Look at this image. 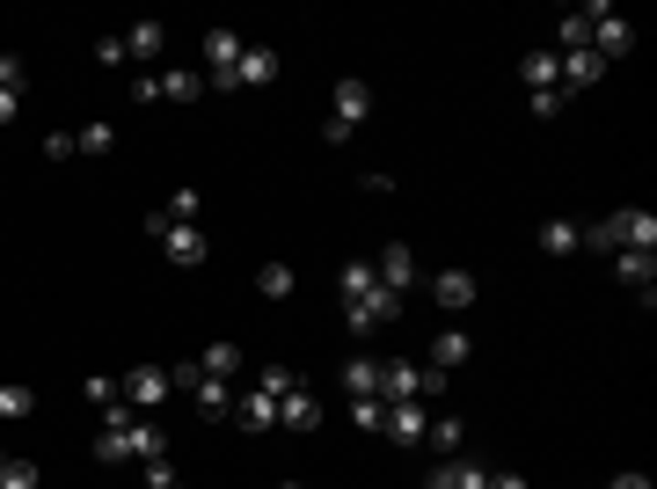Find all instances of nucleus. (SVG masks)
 Segmentation results:
<instances>
[{"mask_svg": "<svg viewBox=\"0 0 657 489\" xmlns=\"http://www.w3.org/2000/svg\"><path fill=\"white\" fill-rule=\"evenodd\" d=\"M336 293H344V322H351V336H373V329H387V322L402 315V299H395V293H381V278H373V263H365V256H351L344 271H336Z\"/></svg>", "mask_w": 657, "mask_h": 489, "instance_id": "1", "label": "nucleus"}, {"mask_svg": "<svg viewBox=\"0 0 657 489\" xmlns=\"http://www.w3.org/2000/svg\"><path fill=\"white\" fill-rule=\"evenodd\" d=\"M585 242L592 248H657V212L621 205V212H606L599 227H585Z\"/></svg>", "mask_w": 657, "mask_h": 489, "instance_id": "2", "label": "nucleus"}, {"mask_svg": "<svg viewBox=\"0 0 657 489\" xmlns=\"http://www.w3.org/2000/svg\"><path fill=\"white\" fill-rule=\"evenodd\" d=\"M373 118V81H336V95H328V124L322 140L328 146H351V132Z\"/></svg>", "mask_w": 657, "mask_h": 489, "instance_id": "3", "label": "nucleus"}, {"mask_svg": "<svg viewBox=\"0 0 657 489\" xmlns=\"http://www.w3.org/2000/svg\"><path fill=\"white\" fill-rule=\"evenodd\" d=\"M293 380H300L293 366H263V373H256V387L242 395V424H249V431H271V424H277V403H285V387H293Z\"/></svg>", "mask_w": 657, "mask_h": 489, "instance_id": "4", "label": "nucleus"}, {"mask_svg": "<svg viewBox=\"0 0 657 489\" xmlns=\"http://www.w3.org/2000/svg\"><path fill=\"white\" fill-rule=\"evenodd\" d=\"M146 234H154V242H161V256H169V263H183V271H198V263L212 256L205 227H175V220H161V212H146Z\"/></svg>", "mask_w": 657, "mask_h": 489, "instance_id": "5", "label": "nucleus"}, {"mask_svg": "<svg viewBox=\"0 0 657 489\" xmlns=\"http://www.w3.org/2000/svg\"><path fill=\"white\" fill-rule=\"evenodd\" d=\"M242 44L249 37H234V30H205V44H198V52H205V88H234V73H242Z\"/></svg>", "mask_w": 657, "mask_h": 489, "instance_id": "6", "label": "nucleus"}, {"mask_svg": "<svg viewBox=\"0 0 657 489\" xmlns=\"http://www.w3.org/2000/svg\"><path fill=\"white\" fill-rule=\"evenodd\" d=\"M161 52H169V30H161V22H132V30H124V67L161 73Z\"/></svg>", "mask_w": 657, "mask_h": 489, "instance_id": "7", "label": "nucleus"}, {"mask_svg": "<svg viewBox=\"0 0 657 489\" xmlns=\"http://www.w3.org/2000/svg\"><path fill=\"white\" fill-rule=\"evenodd\" d=\"M585 16H592V52H599V59H621V52H628V37H636V30H628V22L614 16L606 0H592Z\"/></svg>", "mask_w": 657, "mask_h": 489, "instance_id": "8", "label": "nucleus"}, {"mask_svg": "<svg viewBox=\"0 0 657 489\" xmlns=\"http://www.w3.org/2000/svg\"><path fill=\"white\" fill-rule=\"evenodd\" d=\"M118 387H124V403H132L139 417H146L154 403H169V366H132Z\"/></svg>", "mask_w": 657, "mask_h": 489, "instance_id": "9", "label": "nucleus"}, {"mask_svg": "<svg viewBox=\"0 0 657 489\" xmlns=\"http://www.w3.org/2000/svg\"><path fill=\"white\" fill-rule=\"evenodd\" d=\"M373 278H381V293H410V285H416V256H410V242H387L381 248V263H373Z\"/></svg>", "mask_w": 657, "mask_h": 489, "instance_id": "10", "label": "nucleus"}, {"mask_svg": "<svg viewBox=\"0 0 657 489\" xmlns=\"http://www.w3.org/2000/svg\"><path fill=\"white\" fill-rule=\"evenodd\" d=\"M424 431H432L424 403H387V417H381V438H395V446H424Z\"/></svg>", "mask_w": 657, "mask_h": 489, "instance_id": "11", "label": "nucleus"}, {"mask_svg": "<svg viewBox=\"0 0 657 489\" xmlns=\"http://www.w3.org/2000/svg\"><path fill=\"white\" fill-rule=\"evenodd\" d=\"M322 424V403H314V387H285V403H277V431H314Z\"/></svg>", "mask_w": 657, "mask_h": 489, "instance_id": "12", "label": "nucleus"}, {"mask_svg": "<svg viewBox=\"0 0 657 489\" xmlns=\"http://www.w3.org/2000/svg\"><path fill=\"white\" fill-rule=\"evenodd\" d=\"M424 489H489V468L483 460H467V454H453V460H438L432 468V482Z\"/></svg>", "mask_w": 657, "mask_h": 489, "instance_id": "13", "label": "nucleus"}, {"mask_svg": "<svg viewBox=\"0 0 657 489\" xmlns=\"http://www.w3.org/2000/svg\"><path fill=\"white\" fill-rule=\"evenodd\" d=\"M555 67H563V95H585V88L606 73V59L585 44V52H555Z\"/></svg>", "mask_w": 657, "mask_h": 489, "instance_id": "14", "label": "nucleus"}, {"mask_svg": "<svg viewBox=\"0 0 657 489\" xmlns=\"http://www.w3.org/2000/svg\"><path fill=\"white\" fill-rule=\"evenodd\" d=\"M614 271H621V285H628V293H643V307H650V271H657V256H650V248H614Z\"/></svg>", "mask_w": 657, "mask_h": 489, "instance_id": "15", "label": "nucleus"}, {"mask_svg": "<svg viewBox=\"0 0 657 489\" xmlns=\"http://www.w3.org/2000/svg\"><path fill=\"white\" fill-rule=\"evenodd\" d=\"M475 293H483V285H475V271H438V278H432V299L446 307V315L475 307Z\"/></svg>", "mask_w": 657, "mask_h": 489, "instance_id": "16", "label": "nucleus"}, {"mask_svg": "<svg viewBox=\"0 0 657 489\" xmlns=\"http://www.w3.org/2000/svg\"><path fill=\"white\" fill-rule=\"evenodd\" d=\"M154 88H161V103H198V95H205V73L198 67H161Z\"/></svg>", "mask_w": 657, "mask_h": 489, "instance_id": "17", "label": "nucleus"}, {"mask_svg": "<svg viewBox=\"0 0 657 489\" xmlns=\"http://www.w3.org/2000/svg\"><path fill=\"white\" fill-rule=\"evenodd\" d=\"M277 81V52L271 44H242V73H234V88H271Z\"/></svg>", "mask_w": 657, "mask_h": 489, "instance_id": "18", "label": "nucleus"}, {"mask_svg": "<svg viewBox=\"0 0 657 489\" xmlns=\"http://www.w3.org/2000/svg\"><path fill=\"white\" fill-rule=\"evenodd\" d=\"M534 242L548 248V256H577V248H585V227H577V220H540Z\"/></svg>", "mask_w": 657, "mask_h": 489, "instance_id": "19", "label": "nucleus"}, {"mask_svg": "<svg viewBox=\"0 0 657 489\" xmlns=\"http://www.w3.org/2000/svg\"><path fill=\"white\" fill-rule=\"evenodd\" d=\"M424 446H432L438 460L467 454V424H461V417H432V431H424Z\"/></svg>", "mask_w": 657, "mask_h": 489, "instance_id": "20", "label": "nucleus"}, {"mask_svg": "<svg viewBox=\"0 0 657 489\" xmlns=\"http://www.w3.org/2000/svg\"><path fill=\"white\" fill-rule=\"evenodd\" d=\"M519 73H526V95H548V88H563V67H555V52H526Z\"/></svg>", "mask_w": 657, "mask_h": 489, "instance_id": "21", "label": "nucleus"}, {"mask_svg": "<svg viewBox=\"0 0 657 489\" xmlns=\"http://www.w3.org/2000/svg\"><path fill=\"white\" fill-rule=\"evenodd\" d=\"M467 350H475V344H467V329H446V336L432 344V373H446V380H453V373L467 366Z\"/></svg>", "mask_w": 657, "mask_h": 489, "instance_id": "22", "label": "nucleus"}, {"mask_svg": "<svg viewBox=\"0 0 657 489\" xmlns=\"http://www.w3.org/2000/svg\"><path fill=\"white\" fill-rule=\"evenodd\" d=\"M344 395H351V403L381 395V358H351V366H344Z\"/></svg>", "mask_w": 657, "mask_h": 489, "instance_id": "23", "label": "nucleus"}, {"mask_svg": "<svg viewBox=\"0 0 657 489\" xmlns=\"http://www.w3.org/2000/svg\"><path fill=\"white\" fill-rule=\"evenodd\" d=\"M22 417H37V387L0 380V424H22Z\"/></svg>", "mask_w": 657, "mask_h": 489, "instance_id": "24", "label": "nucleus"}, {"mask_svg": "<svg viewBox=\"0 0 657 489\" xmlns=\"http://www.w3.org/2000/svg\"><path fill=\"white\" fill-rule=\"evenodd\" d=\"M198 373H212V380H234V373H242V350H234V344H205Z\"/></svg>", "mask_w": 657, "mask_h": 489, "instance_id": "25", "label": "nucleus"}, {"mask_svg": "<svg viewBox=\"0 0 657 489\" xmlns=\"http://www.w3.org/2000/svg\"><path fill=\"white\" fill-rule=\"evenodd\" d=\"M256 293L263 299H285V293H293V263H263V271H256Z\"/></svg>", "mask_w": 657, "mask_h": 489, "instance_id": "26", "label": "nucleus"}, {"mask_svg": "<svg viewBox=\"0 0 657 489\" xmlns=\"http://www.w3.org/2000/svg\"><path fill=\"white\" fill-rule=\"evenodd\" d=\"M198 205H205L198 191H169V205H161V220H175V227H198Z\"/></svg>", "mask_w": 657, "mask_h": 489, "instance_id": "27", "label": "nucleus"}, {"mask_svg": "<svg viewBox=\"0 0 657 489\" xmlns=\"http://www.w3.org/2000/svg\"><path fill=\"white\" fill-rule=\"evenodd\" d=\"M73 140H81V154H110V146H118V124H81Z\"/></svg>", "mask_w": 657, "mask_h": 489, "instance_id": "28", "label": "nucleus"}, {"mask_svg": "<svg viewBox=\"0 0 657 489\" xmlns=\"http://www.w3.org/2000/svg\"><path fill=\"white\" fill-rule=\"evenodd\" d=\"M381 417H387V403H381V395H365V403H351V424H358V431H381Z\"/></svg>", "mask_w": 657, "mask_h": 489, "instance_id": "29", "label": "nucleus"}, {"mask_svg": "<svg viewBox=\"0 0 657 489\" xmlns=\"http://www.w3.org/2000/svg\"><path fill=\"white\" fill-rule=\"evenodd\" d=\"M73 154H81V140H73V132H59V124H52V132H44V161H73Z\"/></svg>", "mask_w": 657, "mask_h": 489, "instance_id": "30", "label": "nucleus"}, {"mask_svg": "<svg viewBox=\"0 0 657 489\" xmlns=\"http://www.w3.org/2000/svg\"><path fill=\"white\" fill-rule=\"evenodd\" d=\"M0 489H37V468L30 460H8V468H0Z\"/></svg>", "mask_w": 657, "mask_h": 489, "instance_id": "31", "label": "nucleus"}, {"mask_svg": "<svg viewBox=\"0 0 657 489\" xmlns=\"http://www.w3.org/2000/svg\"><path fill=\"white\" fill-rule=\"evenodd\" d=\"M22 81H30V67H22V59L8 52V59H0V88H16V95H22Z\"/></svg>", "mask_w": 657, "mask_h": 489, "instance_id": "32", "label": "nucleus"}, {"mask_svg": "<svg viewBox=\"0 0 657 489\" xmlns=\"http://www.w3.org/2000/svg\"><path fill=\"white\" fill-rule=\"evenodd\" d=\"M563 103H570V95H563V88H548V95H534V118H563Z\"/></svg>", "mask_w": 657, "mask_h": 489, "instance_id": "33", "label": "nucleus"}, {"mask_svg": "<svg viewBox=\"0 0 657 489\" xmlns=\"http://www.w3.org/2000/svg\"><path fill=\"white\" fill-rule=\"evenodd\" d=\"M146 489H183V482L169 475V460H154V468H146Z\"/></svg>", "mask_w": 657, "mask_h": 489, "instance_id": "34", "label": "nucleus"}, {"mask_svg": "<svg viewBox=\"0 0 657 489\" xmlns=\"http://www.w3.org/2000/svg\"><path fill=\"white\" fill-rule=\"evenodd\" d=\"M16 110H22V95H16V88H0V124H16Z\"/></svg>", "mask_w": 657, "mask_h": 489, "instance_id": "35", "label": "nucleus"}, {"mask_svg": "<svg viewBox=\"0 0 657 489\" xmlns=\"http://www.w3.org/2000/svg\"><path fill=\"white\" fill-rule=\"evenodd\" d=\"M606 489H650V475H614Z\"/></svg>", "mask_w": 657, "mask_h": 489, "instance_id": "36", "label": "nucleus"}, {"mask_svg": "<svg viewBox=\"0 0 657 489\" xmlns=\"http://www.w3.org/2000/svg\"><path fill=\"white\" fill-rule=\"evenodd\" d=\"M489 489H526V475H489Z\"/></svg>", "mask_w": 657, "mask_h": 489, "instance_id": "37", "label": "nucleus"}, {"mask_svg": "<svg viewBox=\"0 0 657 489\" xmlns=\"http://www.w3.org/2000/svg\"><path fill=\"white\" fill-rule=\"evenodd\" d=\"M277 489H300V482H277Z\"/></svg>", "mask_w": 657, "mask_h": 489, "instance_id": "38", "label": "nucleus"}, {"mask_svg": "<svg viewBox=\"0 0 657 489\" xmlns=\"http://www.w3.org/2000/svg\"><path fill=\"white\" fill-rule=\"evenodd\" d=\"M0 468H8V454H0Z\"/></svg>", "mask_w": 657, "mask_h": 489, "instance_id": "39", "label": "nucleus"}]
</instances>
